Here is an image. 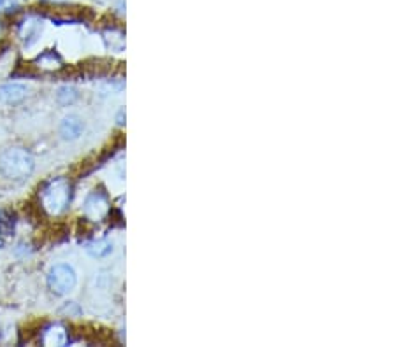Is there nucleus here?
Segmentation results:
<instances>
[{"mask_svg": "<svg viewBox=\"0 0 395 347\" xmlns=\"http://www.w3.org/2000/svg\"><path fill=\"white\" fill-rule=\"evenodd\" d=\"M35 171V160L25 148H9L0 155V176L9 181L28 179Z\"/></svg>", "mask_w": 395, "mask_h": 347, "instance_id": "1", "label": "nucleus"}, {"mask_svg": "<svg viewBox=\"0 0 395 347\" xmlns=\"http://www.w3.org/2000/svg\"><path fill=\"white\" fill-rule=\"evenodd\" d=\"M39 197H41V205L46 212H49L51 216L62 214L69 207L70 197H73L70 181L65 177H55L42 186Z\"/></svg>", "mask_w": 395, "mask_h": 347, "instance_id": "2", "label": "nucleus"}, {"mask_svg": "<svg viewBox=\"0 0 395 347\" xmlns=\"http://www.w3.org/2000/svg\"><path fill=\"white\" fill-rule=\"evenodd\" d=\"M46 282H48V288L51 289V293L58 296H65L76 288L77 274L70 265L58 263L51 267V270L48 272Z\"/></svg>", "mask_w": 395, "mask_h": 347, "instance_id": "3", "label": "nucleus"}, {"mask_svg": "<svg viewBox=\"0 0 395 347\" xmlns=\"http://www.w3.org/2000/svg\"><path fill=\"white\" fill-rule=\"evenodd\" d=\"M109 211H111V205H109V198L104 191H94L84 202V216L94 221L104 219Z\"/></svg>", "mask_w": 395, "mask_h": 347, "instance_id": "4", "label": "nucleus"}, {"mask_svg": "<svg viewBox=\"0 0 395 347\" xmlns=\"http://www.w3.org/2000/svg\"><path fill=\"white\" fill-rule=\"evenodd\" d=\"M27 86L20 83H9L0 86V102L6 105H16L27 98Z\"/></svg>", "mask_w": 395, "mask_h": 347, "instance_id": "5", "label": "nucleus"}, {"mask_svg": "<svg viewBox=\"0 0 395 347\" xmlns=\"http://www.w3.org/2000/svg\"><path fill=\"white\" fill-rule=\"evenodd\" d=\"M84 132V123L80 116H67L60 123V136L63 140H76L80 139L81 133Z\"/></svg>", "mask_w": 395, "mask_h": 347, "instance_id": "6", "label": "nucleus"}, {"mask_svg": "<svg viewBox=\"0 0 395 347\" xmlns=\"http://www.w3.org/2000/svg\"><path fill=\"white\" fill-rule=\"evenodd\" d=\"M42 342L46 346H65L67 344V332L60 325H53L42 335Z\"/></svg>", "mask_w": 395, "mask_h": 347, "instance_id": "7", "label": "nucleus"}, {"mask_svg": "<svg viewBox=\"0 0 395 347\" xmlns=\"http://www.w3.org/2000/svg\"><path fill=\"white\" fill-rule=\"evenodd\" d=\"M87 251L94 258H106L113 253V242L108 239L92 240L87 244Z\"/></svg>", "mask_w": 395, "mask_h": 347, "instance_id": "8", "label": "nucleus"}, {"mask_svg": "<svg viewBox=\"0 0 395 347\" xmlns=\"http://www.w3.org/2000/svg\"><path fill=\"white\" fill-rule=\"evenodd\" d=\"M80 100V90L74 86H62L58 91H56V102H58V105H62V107H69V105L76 104V102Z\"/></svg>", "mask_w": 395, "mask_h": 347, "instance_id": "9", "label": "nucleus"}, {"mask_svg": "<svg viewBox=\"0 0 395 347\" xmlns=\"http://www.w3.org/2000/svg\"><path fill=\"white\" fill-rule=\"evenodd\" d=\"M16 228V214L9 209H0V235H11Z\"/></svg>", "mask_w": 395, "mask_h": 347, "instance_id": "10", "label": "nucleus"}, {"mask_svg": "<svg viewBox=\"0 0 395 347\" xmlns=\"http://www.w3.org/2000/svg\"><path fill=\"white\" fill-rule=\"evenodd\" d=\"M37 63H39V67H42V69L51 70V69H58V67L62 65V58H60L58 53L44 51L37 58Z\"/></svg>", "mask_w": 395, "mask_h": 347, "instance_id": "11", "label": "nucleus"}, {"mask_svg": "<svg viewBox=\"0 0 395 347\" xmlns=\"http://www.w3.org/2000/svg\"><path fill=\"white\" fill-rule=\"evenodd\" d=\"M123 118H125V109H122V111H120V114H118V123H120V125H123V123H125V122H123Z\"/></svg>", "mask_w": 395, "mask_h": 347, "instance_id": "12", "label": "nucleus"}, {"mask_svg": "<svg viewBox=\"0 0 395 347\" xmlns=\"http://www.w3.org/2000/svg\"><path fill=\"white\" fill-rule=\"evenodd\" d=\"M4 4H6V0H0V9H2V7H4Z\"/></svg>", "mask_w": 395, "mask_h": 347, "instance_id": "13", "label": "nucleus"}]
</instances>
